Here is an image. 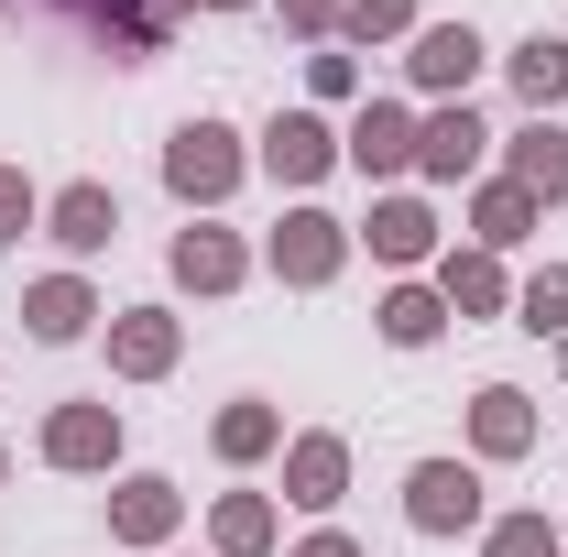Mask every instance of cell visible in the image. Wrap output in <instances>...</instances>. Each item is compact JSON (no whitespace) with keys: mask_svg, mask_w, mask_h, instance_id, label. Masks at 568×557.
I'll list each match as a JSON object with an SVG mask.
<instances>
[{"mask_svg":"<svg viewBox=\"0 0 568 557\" xmlns=\"http://www.w3.org/2000/svg\"><path fill=\"white\" fill-rule=\"evenodd\" d=\"M416 121H426V110H405V99H361L351 121H339V164L372 175V186L416 175Z\"/></svg>","mask_w":568,"mask_h":557,"instance_id":"30bf717a","label":"cell"},{"mask_svg":"<svg viewBox=\"0 0 568 557\" xmlns=\"http://www.w3.org/2000/svg\"><path fill=\"white\" fill-rule=\"evenodd\" d=\"M164 557H186V547H164Z\"/></svg>","mask_w":568,"mask_h":557,"instance_id":"836d02e7","label":"cell"},{"mask_svg":"<svg viewBox=\"0 0 568 557\" xmlns=\"http://www.w3.org/2000/svg\"><path fill=\"white\" fill-rule=\"evenodd\" d=\"M493 67V44H481V22H416V44H405V88H416L426 110H448V99H470Z\"/></svg>","mask_w":568,"mask_h":557,"instance_id":"8992f818","label":"cell"},{"mask_svg":"<svg viewBox=\"0 0 568 557\" xmlns=\"http://www.w3.org/2000/svg\"><path fill=\"white\" fill-rule=\"evenodd\" d=\"M175 536H186V492L164 482V470H121V482H110V547L164 557Z\"/></svg>","mask_w":568,"mask_h":557,"instance_id":"5bb4252c","label":"cell"},{"mask_svg":"<svg viewBox=\"0 0 568 557\" xmlns=\"http://www.w3.org/2000/svg\"><path fill=\"white\" fill-rule=\"evenodd\" d=\"M99 317H110V306H99V284L77 274V263H67V274H33V284H22V328H33L44 350H77Z\"/></svg>","mask_w":568,"mask_h":557,"instance_id":"e0dca14e","label":"cell"},{"mask_svg":"<svg viewBox=\"0 0 568 557\" xmlns=\"http://www.w3.org/2000/svg\"><path fill=\"white\" fill-rule=\"evenodd\" d=\"M372 88H361V55H339V44H317L306 55V110H361Z\"/></svg>","mask_w":568,"mask_h":557,"instance_id":"83f0119b","label":"cell"},{"mask_svg":"<svg viewBox=\"0 0 568 557\" xmlns=\"http://www.w3.org/2000/svg\"><path fill=\"white\" fill-rule=\"evenodd\" d=\"M44 241H55L77 274H88V263L121 241V186H110V175H67V186L44 198Z\"/></svg>","mask_w":568,"mask_h":557,"instance_id":"8fae6325","label":"cell"},{"mask_svg":"<svg viewBox=\"0 0 568 557\" xmlns=\"http://www.w3.org/2000/svg\"><path fill=\"white\" fill-rule=\"evenodd\" d=\"M252 164L274 175L284 198H306V186H328V175H339V121H328V110H274L263 142H252Z\"/></svg>","mask_w":568,"mask_h":557,"instance_id":"52a82bcc","label":"cell"},{"mask_svg":"<svg viewBox=\"0 0 568 557\" xmlns=\"http://www.w3.org/2000/svg\"><path fill=\"white\" fill-rule=\"evenodd\" d=\"M284 503H295V514H317V525L351 503V437H339V426L284 437Z\"/></svg>","mask_w":568,"mask_h":557,"instance_id":"9a60e30c","label":"cell"},{"mask_svg":"<svg viewBox=\"0 0 568 557\" xmlns=\"http://www.w3.org/2000/svg\"><path fill=\"white\" fill-rule=\"evenodd\" d=\"M372 328H383V350H437L448 340V295H437L426 274H394L383 306H372Z\"/></svg>","mask_w":568,"mask_h":557,"instance_id":"603a6c76","label":"cell"},{"mask_svg":"<svg viewBox=\"0 0 568 557\" xmlns=\"http://www.w3.org/2000/svg\"><path fill=\"white\" fill-rule=\"evenodd\" d=\"M503 77H514L525 121H558V110H568V33H525V44L503 55Z\"/></svg>","mask_w":568,"mask_h":557,"instance_id":"cb8c5ba5","label":"cell"},{"mask_svg":"<svg viewBox=\"0 0 568 557\" xmlns=\"http://www.w3.org/2000/svg\"><path fill=\"white\" fill-rule=\"evenodd\" d=\"M284 11V33H306V44H339V11H351V0H274Z\"/></svg>","mask_w":568,"mask_h":557,"instance_id":"f546056e","label":"cell"},{"mask_svg":"<svg viewBox=\"0 0 568 557\" xmlns=\"http://www.w3.org/2000/svg\"><path fill=\"white\" fill-rule=\"evenodd\" d=\"M121 405L110 394H77V405H55V416L33 426V459L44 470H67V482H121Z\"/></svg>","mask_w":568,"mask_h":557,"instance_id":"277c9868","label":"cell"},{"mask_svg":"<svg viewBox=\"0 0 568 557\" xmlns=\"http://www.w3.org/2000/svg\"><path fill=\"white\" fill-rule=\"evenodd\" d=\"M0 11H11V0H0Z\"/></svg>","mask_w":568,"mask_h":557,"instance_id":"e575fe53","label":"cell"},{"mask_svg":"<svg viewBox=\"0 0 568 557\" xmlns=\"http://www.w3.org/2000/svg\"><path fill=\"white\" fill-rule=\"evenodd\" d=\"M33 230H44V186H33L22 164H0V252H22Z\"/></svg>","mask_w":568,"mask_h":557,"instance_id":"f1b7e54d","label":"cell"},{"mask_svg":"<svg viewBox=\"0 0 568 557\" xmlns=\"http://www.w3.org/2000/svg\"><path fill=\"white\" fill-rule=\"evenodd\" d=\"M481 164H493V121L470 99H448V110L416 121V175L426 186H481Z\"/></svg>","mask_w":568,"mask_h":557,"instance_id":"7c38bea8","label":"cell"},{"mask_svg":"<svg viewBox=\"0 0 568 557\" xmlns=\"http://www.w3.org/2000/svg\"><path fill=\"white\" fill-rule=\"evenodd\" d=\"M164 274H175V295H241V284L263 274V252L241 230H219V219H186L164 241Z\"/></svg>","mask_w":568,"mask_h":557,"instance_id":"9c48e42d","label":"cell"},{"mask_svg":"<svg viewBox=\"0 0 568 557\" xmlns=\"http://www.w3.org/2000/svg\"><path fill=\"white\" fill-rule=\"evenodd\" d=\"M209 557H284V503L274 492H219L209 503Z\"/></svg>","mask_w":568,"mask_h":557,"instance_id":"7402d4cb","label":"cell"},{"mask_svg":"<svg viewBox=\"0 0 568 557\" xmlns=\"http://www.w3.org/2000/svg\"><path fill=\"white\" fill-rule=\"evenodd\" d=\"M241 175H252V142L230 132L219 110H197V121L164 132V198H175L186 219H219L230 198H241Z\"/></svg>","mask_w":568,"mask_h":557,"instance_id":"6da1fadb","label":"cell"},{"mask_svg":"<svg viewBox=\"0 0 568 557\" xmlns=\"http://www.w3.org/2000/svg\"><path fill=\"white\" fill-rule=\"evenodd\" d=\"M416 0H351V11H339V44H416Z\"/></svg>","mask_w":568,"mask_h":557,"instance_id":"4316f807","label":"cell"},{"mask_svg":"<svg viewBox=\"0 0 568 557\" xmlns=\"http://www.w3.org/2000/svg\"><path fill=\"white\" fill-rule=\"evenodd\" d=\"M175 361H186V317L175 306H153V295L110 306V383H164Z\"/></svg>","mask_w":568,"mask_h":557,"instance_id":"4fadbf2b","label":"cell"},{"mask_svg":"<svg viewBox=\"0 0 568 557\" xmlns=\"http://www.w3.org/2000/svg\"><path fill=\"white\" fill-rule=\"evenodd\" d=\"M503 175H514L536 209H568V121H514V132H503Z\"/></svg>","mask_w":568,"mask_h":557,"instance_id":"ac0fdd59","label":"cell"},{"mask_svg":"<svg viewBox=\"0 0 568 557\" xmlns=\"http://www.w3.org/2000/svg\"><path fill=\"white\" fill-rule=\"evenodd\" d=\"M209 459H219V470H263V459H284V405L230 394V405L209 416Z\"/></svg>","mask_w":568,"mask_h":557,"instance_id":"ffe728a7","label":"cell"},{"mask_svg":"<svg viewBox=\"0 0 568 557\" xmlns=\"http://www.w3.org/2000/svg\"><path fill=\"white\" fill-rule=\"evenodd\" d=\"M351 241L383 263V274H437V252H448L437 209H426V198H405V186H383V198H372V219H361Z\"/></svg>","mask_w":568,"mask_h":557,"instance_id":"ba28073f","label":"cell"},{"mask_svg":"<svg viewBox=\"0 0 568 557\" xmlns=\"http://www.w3.org/2000/svg\"><path fill=\"white\" fill-rule=\"evenodd\" d=\"M481 557H568V525H547V503H514L481 525Z\"/></svg>","mask_w":568,"mask_h":557,"instance_id":"d4e9b609","label":"cell"},{"mask_svg":"<svg viewBox=\"0 0 568 557\" xmlns=\"http://www.w3.org/2000/svg\"><path fill=\"white\" fill-rule=\"evenodd\" d=\"M514 328L525 340H568V263H536L514 284Z\"/></svg>","mask_w":568,"mask_h":557,"instance_id":"484cf974","label":"cell"},{"mask_svg":"<svg viewBox=\"0 0 568 557\" xmlns=\"http://www.w3.org/2000/svg\"><path fill=\"white\" fill-rule=\"evenodd\" d=\"M351 219H328L317 209V198H295V209L274 219V230H263V274L284 284V295H328V284L351 274Z\"/></svg>","mask_w":568,"mask_h":557,"instance_id":"3957f363","label":"cell"},{"mask_svg":"<svg viewBox=\"0 0 568 557\" xmlns=\"http://www.w3.org/2000/svg\"><path fill=\"white\" fill-rule=\"evenodd\" d=\"M426 284L448 295V317H459V328L514 306V274H503V252H470V241H459V252H437V274H426Z\"/></svg>","mask_w":568,"mask_h":557,"instance_id":"44dd1931","label":"cell"},{"mask_svg":"<svg viewBox=\"0 0 568 557\" xmlns=\"http://www.w3.org/2000/svg\"><path fill=\"white\" fill-rule=\"evenodd\" d=\"M284 557H372V547H361V536H339V525H317V536H295Z\"/></svg>","mask_w":568,"mask_h":557,"instance_id":"4dcf8cb0","label":"cell"},{"mask_svg":"<svg viewBox=\"0 0 568 557\" xmlns=\"http://www.w3.org/2000/svg\"><path fill=\"white\" fill-rule=\"evenodd\" d=\"M0 482H11V437H0Z\"/></svg>","mask_w":568,"mask_h":557,"instance_id":"d6a6232c","label":"cell"},{"mask_svg":"<svg viewBox=\"0 0 568 557\" xmlns=\"http://www.w3.org/2000/svg\"><path fill=\"white\" fill-rule=\"evenodd\" d=\"M197 11H263V0H197Z\"/></svg>","mask_w":568,"mask_h":557,"instance_id":"1f68e13d","label":"cell"},{"mask_svg":"<svg viewBox=\"0 0 568 557\" xmlns=\"http://www.w3.org/2000/svg\"><path fill=\"white\" fill-rule=\"evenodd\" d=\"M405 525L437 536V547H448V536H481V525H493L481 459H416V470H405Z\"/></svg>","mask_w":568,"mask_h":557,"instance_id":"5b68a950","label":"cell"},{"mask_svg":"<svg viewBox=\"0 0 568 557\" xmlns=\"http://www.w3.org/2000/svg\"><path fill=\"white\" fill-rule=\"evenodd\" d=\"M44 22H67V33H88L110 67H153L186 22H197V0H44Z\"/></svg>","mask_w":568,"mask_h":557,"instance_id":"7a4b0ae2","label":"cell"},{"mask_svg":"<svg viewBox=\"0 0 568 557\" xmlns=\"http://www.w3.org/2000/svg\"><path fill=\"white\" fill-rule=\"evenodd\" d=\"M470 459H481V470L536 459V394H525V383H481V394H470Z\"/></svg>","mask_w":568,"mask_h":557,"instance_id":"2e32d148","label":"cell"},{"mask_svg":"<svg viewBox=\"0 0 568 557\" xmlns=\"http://www.w3.org/2000/svg\"><path fill=\"white\" fill-rule=\"evenodd\" d=\"M459 219H470V252H503V263H514V252H525V241L547 230V209H536V198H525L514 175H481Z\"/></svg>","mask_w":568,"mask_h":557,"instance_id":"d6986e66","label":"cell"}]
</instances>
